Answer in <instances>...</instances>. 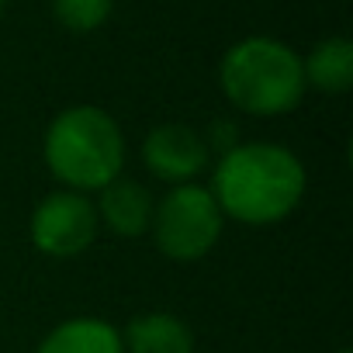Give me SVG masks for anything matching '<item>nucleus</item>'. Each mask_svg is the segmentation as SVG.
<instances>
[{
  "instance_id": "f8f14e48",
  "label": "nucleus",
  "mask_w": 353,
  "mask_h": 353,
  "mask_svg": "<svg viewBox=\"0 0 353 353\" xmlns=\"http://www.w3.org/2000/svg\"><path fill=\"white\" fill-rule=\"evenodd\" d=\"M336 353H353V350H350V346H339V350H336Z\"/></svg>"
},
{
  "instance_id": "6e6552de",
  "label": "nucleus",
  "mask_w": 353,
  "mask_h": 353,
  "mask_svg": "<svg viewBox=\"0 0 353 353\" xmlns=\"http://www.w3.org/2000/svg\"><path fill=\"white\" fill-rule=\"evenodd\" d=\"M125 353H194L191 325L173 312H142L121 329Z\"/></svg>"
},
{
  "instance_id": "9b49d317",
  "label": "nucleus",
  "mask_w": 353,
  "mask_h": 353,
  "mask_svg": "<svg viewBox=\"0 0 353 353\" xmlns=\"http://www.w3.org/2000/svg\"><path fill=\"white\" fill-rule=\"evenodd\" d=\"M111 8H114V0H52L56 21L77 35L97 32L111 18Z\"/></svg>"
},
{
  "instance_id": "f03ea898",
  "label": "nucleus",
  "mask_w": 353,
  "mask_h": 353,
  "mask_svg": "<svg viewBox=\"0 0 353 353\" xmlns=\"http://www.w3.org/2000/svg\"><path fill=\"white\" fill-rule=\"evenodd\" d=\"M46 166L63 191L97 194L125 170V135L118 121L97 104H73L59 111L42 142Z\"/></svg>"
},
{
  "instance_id": "39448f33",
  "label": "nucleus",
  "mask_w": 353,
  "mask_h": 353,
  "mask_svg": "<svg viewBox=\"0 0 353 353\" xmlns=\"http://www.w3.org/2000/svg\"><path fill=\"white\" fill-rule=\"evenodd\" d=\"M28 232H32L35 250L46 253V256L70 260V256L87 253L94 246L97 232H101L94 198L77 194V191H63V188L59 191H49L35 205L32 222H28Z\"/></svg>"
},
{
  "instance_id": "9d476101",
  "label": "nucleus",
  "mask_w": 353,
  "mask_h": 353,
  "mask_svg": "<svg viewBox=\"0 0 353 353\" xmlns=\"http://www.w3.org/2000/svg\"><path fill=\"white\" fill-rule=\"evenodd\" d=\"M305 87L322 94H346L353 87V42L343 35L322 39L312 46L308 56H301Z\"/></svg>"
},
{
  "instance_id": "1a4fd4ad",
  "label": "nucleus",
  "mask_w": 353,
  "mask_h": 353,
  "mask_svg": "<svg viewBox=\"0 0 353 353\" xmlns=\"http://www.w3.org/2000/svg\"><path fill=\"white\" fill-rule=\"evenodd\" d=\"M35 353H125L121 329L97 315H77L46 332Z\"/></svg>"
},
{
  "instance_id": "423d86ee",
  "label": "nucleus",
  "mask_w": 353,
  "mask_h": 353,
  "mask_svg": "<svg viewBox=\"0 0 353 353\" xmlns=\"http://www.w3.org/2000/svg\"><path fill=\"white\" fill-rule=\"evenodd\" d=\"M212 145L208 139L191 128V125H156L145 142H142V163L156 181L176 188V184H191L194 176L208 166Z\"/></svg>"
},
{
  "instance_id": "7ed1b4c3",
  "label": "nucleus",
  "mask_w": 353,
  "mask_h": 353,
  "mask_svg": "<svg viewBox=\"0 0 353 353\" xmlns=\"http://www.w3.org/2000/svg\"><path fill=\"white\" fill-rule=\"evenodd\" d=\"M222 94L253 118H281L305 97L301 56L270 35H250L236 42L219 63Z\"/></svg>"
},
{
  "instance_id": "0eeeda50",
  "label": "nucleus",
  "mask_w": 353,
  "mask_h": 353,
  "mask_svg": "<svg viewBox=\"0 0 353 353\" xmlns=\"http://www.w3.org/2000/svg\"><path fill=\"white\" fill-rule=\"evenodd\" d=\"M94 208H97V222L104 229H111L121 239H139L149 232L156 198L145 184L132 181V176H114L108 188L97 191Z\"/></svg>"
},
{
  "instance_id": "ddd939ff",
  "label": "nucleus",
  "mask_w": 353,
  "mask_h": 353,
  "mask_svg": "<svg viewBox=\"0 0 353 353\" xmlns=\"http://www.w3.org/2000/svg\"><path fill=\"white\" fill-rule=\"evenodd\" d=\"M0 8H4V0H0Z\"/></svg>"
},
{
  "instance_id": "20e7f679",
  "label": "nucleus",
  "mask_w": 353,
  "mask_h": 353,
  "mask_svg": "<svg viewBox=\"0 0 353 353\" xmlns=\"http://www.w3.org/2000/svg\"><path fill=\"white\" fill-rule=\"evenodd\" d=\"M222 229H225V215L215 205L212 191L198 181L163 191L156 198L152 222H149L156 250L176 263H194L208 256L219 246Z\"/></svg>"
},
{
  "instance_id": "f257e3e1",
  "label": "nucleus",
  "mask_w": 353,
  "mask_h": 353,
  "mask_svg": "<svg viewBox=\"0 0 353 353\" xmlns=\"http://www.w3.org/2000/svg\"><path fill=\"white\" fill-rule=\"evenodd\" d=\"M305 163L281 142H236L232 149L219 152L208 184L222 215L253 229L291 219L305 198Z\"/></svg>"
}]
</instances>
